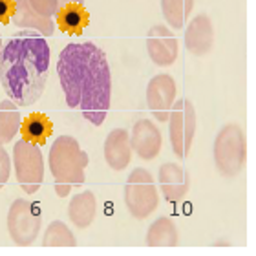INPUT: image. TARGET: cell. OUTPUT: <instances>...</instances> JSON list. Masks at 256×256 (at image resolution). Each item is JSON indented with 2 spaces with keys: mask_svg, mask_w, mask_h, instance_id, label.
<instances>
[{
  "mask_svg": "<svg viewBox=\"0 0 256 256\" xmlns=\"http://www.w3.org/2000/svg\"><path fill=\"white\" fill-rule=\"evenodd\" d=\"M57 74L66 104L101 126L112 101V74L106 54L94 42H72L59 54Z\"/></svg>",
  "mask_w": 256,
  "mask_h": 256,
  "instance_id": "obj_1",
  "label": "cell"
},
{
  "mask_svg": "<svg viewBox=\"0 0 256 256\" xmlns=\"http://www.w3.org/2000/svg\"><path fill=\"white\" fill-rule=\"evenodd\" d=\"M50 74V46L37 32L10 37L0 54V82L16 106H32L40 99Z\"/></svg>",
  "mask_w": 256,
  "mask_h": 256,
  "instance_id": "obj_2",
  "label": "cell"
},
{
  "mask_svg": "<svg viewBox=\"0 0 256 256\" xmlns=\"http://www.w3.org/2000/svg\"><path fill=\"white\" fill-rule=\"evenodd\" d=\"M90 158L79 146V141L72 136H59L50 146L48 165L54 176L55 194L66 198L74 187L84 183V168Z\"/></svg>",
  "mask_w": 256,
  "mask_h": 256,
  "instance_id": "obj_3",
  "label": "cell"
},
{
  "mask_svg": "<svg viewBox=\"0 0 256 256\" xmlns=\"http://www.w3.org/2000/svg\"><path fill=\"white\" fill-rule=\"evenodd\" d=\"M214 165L225 178H236L246 166L247 141L240 124L227 123L216 134L212 146Z\"/></svg>",
  "mask_w": 256,
  "mask_h": 256,
  "instance_id": "obj_4",
  "label": "cell"
},
{
  "mask_svg": "<svg viewBox=\"0 0 256 256\" xmlns=\"http://www.w3.org/2000/svg\"><path fill=\"white\" fill-rule=\"evenodd\" d=\"M160 192L146 168H134L124 183V205L136 220H146L158 208Z\"/></svg>",
  "mask_w": 256,
  "mask_h": 256,
  "instance_id": "obj_5",
  "label": "cell"
},
{
  "mask_svg": "<svg viewBox=\"0 0 256 256\" xmlns=\"http://www.w3.org/2000/svg\"><path fill=\"white\" fill-rule=\"evenodd\" d=\"M16 182L26 194H35L44 182V158L37 143L18 139L13 146Z\"/></svg>",
  "mask_w": 256,
  "mask_h": 256,
  "instance_id": "obj_6",
  "label": "cell"
},
{
  "mask_svg": "<svg viewBox=\"0 0 256 256\" xmlns=\"http://www.w3.org/2000/svg\"><path fill=\"white\" fill-rule=\"evenodd\" d=\"M42 227L40 210L35 203L16 198L8 210V232L16 246L28 247L37 240Z\"/></svg>",
  "mask_w": 256,
  "mask_h": 256,
  "instance_id": "obj_7",
  "label": "cell"
},
{
  "mask_svg": "<svg viewBox=\"0 0 256 256\" xmlns=\"http://www.w3.org/2000/svg\"><path fill=\"white\" fill-rule=\"evenodd\" d=\"M196 134V110L188 99H180L168 116V136H170L172 152L185 160L190 154L192 143Z\"/></svg>",
  "mask_w": 256,
  "mask_h": 256,
  "instance_id": "obj_8",
  "label": "cell"
},
{
  "mask_svg": "<svg viewBox=\"0 0 256 256\" xmlns=\"http://www.w3.org/2000/svg\"><path fill=\"white\" fill-rule=\"evenodd\" d=\"M178 86L174 77L168 74L154 75L148 80L146 86V104H148L150 114L154 116L158 121L165 123L168 121L170 110L176 102Z\"/></svg>",
  "mask_w": 256,
  "mask_h": 256,
  "instance_id": "obj_9",
  "label": "cell"
},
{
  "mask_svg": "<svg viewBox=\"0 0 256 256\" xmlns=\"http://www.w3.org/2000/svg\"><path fill=\"white\" fill-rule=\"evenodd\" d=\"M146 52L156 66L166 68L176 62L180 55V44L176 35L168 28L156 24L146 35Z\"/></svg>",
  "mask_w": 256,
  "mask_h": 256,
  "instance_id": "obj_10",
  "label": "cell"
},
{
  "mask_svg": "<svg viewBox=\"0 0 256 256\" xmlns=\"http://www.w3.org/2000/svg\"><path fill=\"white\" fill-rule=\"evenodd\" d=\"M130 146L136 154L144 161L156 160L163 146V136L154 121L139 119L136 121L130 134Z\"/></svg>",
  "mask_w": 256,
  "mask_h": 256,
  "instance_id": "obj_11",
  "label": "cell"
},
{
  "mask_svg": "<svg viewBox=\"0 0 256 256\" xmlns=\"http://www.w3.org/2000/svg\"><path fill=\"white\" fill-rule=\"evenodd\" d=\"M158 182H160L161 194L168 203L182 202L187 196L190 188V176L188 172L178 163H163L158 172Z\"/></svg>",
  "mask_w": 256,
  "mask_h": 256,
  "instance_id": "obj_12",
  "label": "cell"
},
{
  "mask_svg": "<svg viewBox=\"0 0 256 256\" xmlns=\"http://www.w3.org/2000/svg\"><path fill=\"white\" fill-rule=\"evenodd\" d=\"M214 46V26L210 16L200 13L185 30V48L196 57L207 55Z\"/></svg>",
  "mask_w": 256,
  "mask_h": 256,
  "instance_id": "obj_13",
  "label": "cell"
},
{
  "mask_svg": "<svg viewBox=\"0 0 256 256\" xmlns=\"http://www.w3.org/2000/svg\"><path fill=\"white\" fill-rule=\"evenodd\" d=\"M104 161L116 172L124 170L132 161V146H130V134L124 128H114L104 139Z\"/></svg>",
  "mask_w": 256,
  "mask_h": 256,
  "instance_id": "obj_14",
  "label": "cell"
},
{
  "mask_svg": "<svg viewBox=\"0 0 256 256\" xmlns=\"http://www.w3.org/2000/svg\"><path fill=\"white\" fill-rule=\"evenodd\" d=\"M11 20L15 26L22 28V30H35L42 37H52L55 32V24L52 20V16L38 15L28 0H15V11H13Z\"/></svg>",
  "mask_w": 256,
  "mask_h": 256,
  "instance_id": "obj_15",
  "label": "cell"
},
{
  "mask_svg": "<svg viewBox=\"0 0 256 256\" xmlns=\"http://www.w3.org/2000/svg\"><path fill=\"white\" fill-rule=\"evenodd\" d=\"M97 214V200L96 194L90 190L79 192L72 198L68 205V218L77 229H86L94 224Z\"/></svg>",
  "mask_w": 256,
  "mask_h": 256,
  "instance_id": "obj_16",
  "label": "cell"
},
{
  "mask_svg": "<svg viewBox=\"0 0 256 256\" xmlns=\"http://www.w3.org/2000/svg\"><path fill=\"white\" fill-rule=\"evenodd\" d=\"M57 22L64 33L80 35L90 22V13L82 4H62L57 11Z\"/></svg>",
  "mask_w": 256,
  "mask_h": 256,
  "instance_id": "obj_17",
  "label": "cell"
},
{
  "mask_svg": "<svg viewBox=\"0 0 256 256\" xmlns=\"http://www.w3.org/2000/svg\"><path fill=\"white\" fill-rule=\"evenodd\" d=\"M180 242L176 224L166 216L154 220L146 232V246L148 247H176Z\"/></svg>",
  "mask_w": 256,
  "mask_h": 256,
  "instance_id": "obj_18",
  "label": "cell"
},
{
  "mask_svg": "<svg viewBox=\"0 0 256 256\" xmlns=\"http://www.w3.org/2000/svg\"><path fill=\"white\" fill-rule=\"evenodd\" d=\"M52 132H54V124H52L50 118L38 112L30 114L20 124L22 139L32 141V143H37V144L46 143L48 138L52 136Z\"/></svg>",
  "mask_w": 256,
  "mask_h": 256,
  "instance_id": "obj_19",
  "label": "cell"
},
{
  "mask_svg": "<svg viewBox=\"0 0 256 256\" xmlns=\"http://www.w3.org/2000/svg\"><path fill=\"white\" fill-rule=\"evenodd\" d=\"M22 116L16 104L11 99L0 102V144L11 143L15 136L20 132Z\"/></svg>",
  "mask_w": 256,
  "mask_h": 256,
  "instance_id": "obj_20",
  "label": "cell"
},
{
  "mask_svg": "<svg viewBox=\"0 0 256 256\" xmlns=\"http://www.w3.org/2000/svg\"><path fill=\"white\" fill-rule=\"evenodd\" d=\"M194 8V0H161V11L168 26L174 30H182L190 11Z\"/></svg>",
  "mask_w": 256,
  "mask_h": 256,
  "instance_id": "obj_21",
  "label": "cell"
},
{
  "mask_svg": "<svg viewBox=\"0 0 256 256\" xmlns=\"http://www.w3.org/2000/svg\"><path fill=\"white\" fill-rule=\"evenodd\" d=\"M44 247H75L77 240H75L74 232L70 230V227L64 222L55 220L48 225V229L44 232L42 238Z\"/></svg>",
  "mask_w": 256,
  "mask_h": 256,
  "instance_id": "obj_22",
  "label": "cell"
},
{
  "mask_svg": "<svg viewBox=\"0 0 256 256\" xmlns=\"http://www.w3.org/2000/svg\"><path fill=\"white\" fill-rule=\"evenodd\" d=\"M28 2H30V6L37 11L38 15H44V16L57 15L60 6L59 0H28Z\"/></svg>",
  "mask_w": 256,
  "mask_h": 256,
  "instance_id": "obj_23",
  "label": "cell"
},
{
  "mask_svg": "<svg viewBox=\"0 0 256 256\" xmlns=\"http://www.w3.org/2000/svg\"><path fill=\"white\" fill-rule=\"evenodd\" d=\"M10 174H11V160L10 156H8V152L4 150V146L0 144V188L8 183Z\"/></svg>",
  "mask_w": 256,
  "mask_h": 256,
  "instance_id": "obj_24",
  "label": "cell"
},
{
  "mask_svg": "<svg viewBox=\"0 0 256 256\" xmlns=\"http://www.w3.org/2000/svg\"><path fill=\"white\" fill-rule=\"evenodd\" d=\"M15 11V0H0V24H10Z\"/></svg>",
  "mask_w": 256,
  "mask_h": 256,
  "instance_id": "obj_25",
  "label": "cell"
},
{
  "mask_svg": "<svg viewBox=\"0 0 256 256\" xmlns=\"http://www.w3.org/2000/svg\"><path fill=\"white\" fill-rule=\"evenodd\" d=\"M59 4H82L84 6V0H59Z\"/></svg>",
  "mask_w": 256,
  "mask_h": 256,
  "instance_id": "obj_26",
  "label": "cell"
},
{
  "mask_svg": "<svg viewBox=\"0 0 256 256\" xmlns=\"http://www.w3.org/2000/svg\"><path fill=\"white\" fill-rule=\"evenodd\" d=\"M0 54H2V38H0Z\"/></svg>",
  "mask_w": 256,
  "mask_h": 256,
  "instance_id": "obj_27",
  "label": "cell"
}]
</instances>
